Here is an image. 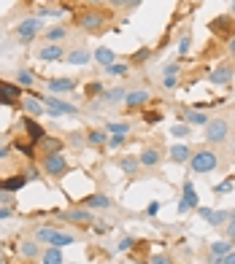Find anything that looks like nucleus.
Returning <instances> with one entry per match:
<instances>
[{
  "instance_id": "nucleus-1",
  "label": "nucleus",
  "mask_w": 235,
  "mask_h": 264,
  "mask_svg": "<svg viewBox=\"0 0 235 264\" xmlns=\"http://www.w3.org/2000/svg\"><path fill=\"white\" fill-rule=\"evenodd\" d=\"M186 165H190L192 175H206V173H214L222 165V157H219L216 149H198V151H192Z\"/></svg>"
},
{
  "instance_id": "nucleus-2",
  "label": "nucleus",
  "mask_w": 235,
  "mask_h": 264,
  "mask_svg": "<svg viewBox=\"0 0 235 264\" xmlns=\"http://www.w3.org/2000/svg\"><path fill=\"white\" fill-rule=\"evenodd\" d=\"M108 22H111V11H103V9H87L76 14V27L84 30V33H100Z\"/></svg>"
},
{
  "instance_id": "nucleus-3",
  "label": "nucleus",
  "mask_w": 235,
  "mask_h": 264,
  "mask_svg": "<svg viewBox=\"0 0 235 264\" xmlns=\"http://www.w3.org/2000/svg\"><path fill=\"white\" fill-rule=\"evenodd\" d=\"M206 141L211 146H224L230 141V121L222 119V116H219V119H211L206 124Z\"/></svg>"
},
{
  "instance_id": "nucleus-4",
  "label": "nucleus",
  "mask_w": 235,
  "mask_h": 264,
  "mask_svg": "<svg viewBox=\"0 0 235 264\" xmlns=\"http://www.w3.org/2000/svg\"><path fill=\"white\" fill-rule=\"evenodd\" d=\"M41 170L46 175H52V178H62L70 170L68 165V159H65V154L57 151V154H43V159H41Z\"/></svg>"
},
{
  "instance_id": "nucleus-5",
  "label": "nucleus",
  "mask_w": 235,
  "mask_h": 264,
  "mask_svg": "<svg viewBox=\"0 0 235 264\" xmlns=\"http://www.w3.org/2000/svg\"><path fill=\"white\" fill-rule=\"evenodd\" d=\"M41 30H43V19L41 17H27V19H22L17 25V38L22 43H30Z\"/></svg>"
},
{
  "instance_id": "nucleus-6",
  "label": "nucleus",
  "mask_w": 235,
  "mask_h": 264,
  "mask_svg": "<svg viewBox=\"0 0 235 264\" xmlns=\"http://www.w3.org/2000/svg\"><path fill=\"white\" fill-rule=\"evenodd\" d=\"M65 224H81V227H89L92 221H95V216H92V211L89 208H68V211H62V213H57Z\"/></svg>"
},
{
  "instance_id": "nucleus-7",
  "label": "nucleus",
  "mask_w": 235,
  "mask_h": 264,
  "mask_svg": "<svg viewBox=\"0 0 235 264\" xmlns=\"http://www.w3.org/2000/svg\"><path fill=\"white\" fill-rule=\"evenodd\" d=\"M232 76H235V68L230 65V62H219L216 68H211L208 81L214 84V87H227V84L232 81Z\"/></svg>"
},
{
  "instance_id": "nucleus-8",
  "label": "nucleus",
  "mask_w": 235,
  "mask_h": 264,
  "mask_svg": "<svg viewBox=\"0 0 235 264\" xmlns=\"http://www.w3.org/2000/svg\"><path fill=\"white\" fill-rule=\"evenodd\" d=\"M198 208V191H195L192 178H186L181 186V200H178V213H190Z\"/></svg>"
},
{
  "instance_id": "nucleus-9",
  "label": "nucleus",
  "mask_w": 235,
  "mask_h": 264,
  "mask_svg": "<svg viewBox=\"0 0 235 264\" xmlns=\"http://www.w3.org/2000/svg\"><path fill=\"white\" fill-rule=\"evenodd\" d=\"M19 127L25 129L27 141L33 143V146H38V143H41L43 138H46V129H43V127H41V124H38L35 119H33V116H22V119H19Z\"/></svg>"
},
{
  "instance_id": "nucleus-10",
  "label": "nucleus",
  "mask_w": 235,
  "mask_h": 264,
  "mask_svg": "<svg viewBox=\"0 0 235 264\" xmlns=\"http://www.w3.org/2000/svg\"><path fill=\"white\" fill-rule=\"evenodd\" d=\"M19 100H22V87L19 84L0 79V105H17Z\"/></svg>"
},
{
  "instance_id": "nucleus-11",
  "label": "nucleus",
  "mask_w": 235,
  "mask_h": 264,
  "mask_svg": "<svg viewBox=\"0 0 235 264\" xmlns=\"http://www.w3.org/2000/svg\"><path fill=\"white\" fill-rule=\"evenodd\" d=\"M65 62L68 65H78V68H87L92 62V51L87 46H73L70 51H65Z\"/></svg>"
},
{
  "instance_id": "nucleus-12",
  "label": "nucleus",
  "mask_w": 235,
  "mask_h": 264,
  "mask_svg": "<svg viewBox=\"0 0 235 264\" xmlns=\"http://www.w3.org/2000/svg\"><path fill=\"white\" fill-rule=\"evenodd\" d=\"M116 203L106 194H89V197L81 200V208H89V211H111Z\"/></svg>"
},
{
  "instance_id": "nucleus-13",
  "label": "nucleus",
  "mask_w": 235,
  "mask_h": 264,
  "mask_svg": "<svg viewBox=\"0 0 235 264\" xmlns=\"http://www.w3.org/2000/svg\"><path fill=\"white\" fill-rule=\"evenodd\" d=\"M149 100H152V92H149V89H127V95H124V105H127L130 111H135V108H144Z\"/></svg>"
},
{
  "instance_id": "nucleus-14",
  "label": "nucleus",
  "mask_w": 235,
  "mask_h": 264,
  "mask_svg": "<svg viewBox=\"0 0 235 264\" xmlns=\"http://www.w3.org/2000/svg\"><path fill=\"white\" fill-rule=\"evenodd\" d=\"M46 89L52 92V95H68V92L76 89V79H65V76H57V79H49L46 81Z\"/></svg>"
},
{
  "instance_id": "nucleus-15",
  "label": "nucleus",
  "mask_w": 235,
  "mask_h": 264,
  "mask_svg": "<svg viewBox=\"0 0 235 264\" xmlns=\"http://www.w3.org/2000/svg\"><path fill=\"white\" fill-rule=\"evenodd\" d=\"M38 59H43V62L65 59V46H62V43H46V46L38 49Z\"/></svg>"
},
{
  "instance_id": "nucleus-16",
  "label": "nucleus",
  "mask_w": 235,
  "mask_h": 264,
  "mask_svg": "<svg viewBox=\"0 0 235 264\" xmlns=\"http://www.w3.org/2000/svg\"><path fill=\"white\" fill-rule=\"evenodd\" d=\"M138 162H140V167L154 170V167H160V165H162V151L157 149V146H149V149H144V151H140Z\"/></svg>"
},
{
  "instance_id": "nucleus-17",
  "label": "nucleus",
  "mask_w": 235,
  "mask_h": 264,
  "mask_svg": "<svg viewBox=\"0 0 235 264\" xmlns=\"http://www.w3.org/2000/svg\"><path fill=\"white\" fill-rule=\"evenodd\" d=\"M22 111H25V116H33V119H38V116L46 113V108H43V103L38 97L27 95V97H22Z\"/></svg>"
},
{
  "instance_id": "nucleus-18",
  "label": "nucleus",
  "mask_w": 235,
  "mask_h": 264,
  "mask_svg": "<svg viewBox=\"0 0 235 264\" xmlns=\"http://www.w3.org/2000/svg\"><path fill=\"white\" fill-rule=\"evenodd\" d=\"M198 213L211 224V227H224L227 216H230V211H211V208H198Z\"/></svg>"
},
{
  "instance_id": "nucleus-19",
  "label": "nucleus",
  "mask_w": 235,
  "mask_h": 264,
  "mask_svg": "<svg viewBox=\"0 0 235 264\" xmlns=\"http://www.w3.org/2000/svg\"><path fill=\"white\" fill-rule=\"evenodd\" d=\"M38 264H65V259H62V248L46 245L41 251V256H38Z\"/></svg>"
},
{
  "instance_id": "nucleus-20",
  "label": "nucleus",
  "mask_w": 235,
  "mask_h": 264,
  "mask_svg": "<svg viewBox=\"0 0 235 264\" xmlns=\"http://www.w3.org/2000/svg\"><path fill=\"white\" fill-rule=\"evenodd\" d=\"M92 59H95L98 65L106 71L108 65H114V62H116V54H114L111 49H108V46H98V49L92 51Z\"/></svg>"
},
{
  "instance_id": "nucleus-21",
  "label": "nucleus",
  "mask_w": 235,
  "mask_h": 264,
  "mask_svg": "<svg viewBox=\"0 0 235 264\" xmlns=\"http://www.w3.org/2000/svg\"><path fill=\"white\" fill-rule=\"evenodd\" d=\"M168 157L176 162V165H186L192 157V149L190 146H184V143H176V146H170V151H168Z\"/></svg>"
},
{
  "instance_id": "nucleus-22",
  "label": "nucleus",
  "mask_w": 235,
  "mask_h": 264,
  "mask_svg": "<svg viewBox=\"0 0 235 264\" xmlns=\"http://www.w3.org/2000/svg\"><path fill=\"white\" fill-rule=\"evenodd\" d=\"M76 235L73 232H62V229H54L52 232V240H49V245H54V248H65V245H73L76 243Z\"/></svg>"
},
{
  "instance_id": "nucleus-23",
  "label": "nucleus",
  "mask_w": 235,
  "mask_h": 264,
  "mask_svg": "<svg viewBox=\"0 0 235 264\" xmlns=\"http://www.w3.org/2000/svg\"><path fill=\"white\" fill-rule=\"evenodd\" d=\"M181 119H184V124H190V127H206V124L211 121L206 113L195 111V108H190V111H184V113H181Z\"/></svg>"
},
{
  "instance_id": "nucleus-24",
  "label": "nucleus",
  "mask_w": 235,
  "mask_h": 264,
  "mask_svg": "<svg viewBox=\"0 0 235 264\" xmlns=\"http://www.w3.org/2000/svg\"><path fill=\"white\" fill-rule=\"evenodd\" d=\"M65 38H68V27L65 25H57V27L43 30V41L46 43H62Z\"/></svg>"
},
{
  "instance_id": "nucleus-25",
  "label": "nucleus",
  "mask_w": 235,
  "mask_h": 264,
  "mask_svg": "<svg viewBox=\"0 0 235 264\" xmlns=\"http://www.w3.org/2000/svg\"><path fill=\"white\" fill-rule=\"evenodd\" d=\"M124 95H127V89H124V87H114V89H103L100 100L108 103V105H116V103H124Z\"/></svg>"
},
{
  "instance_id": "nucleus-26",
  "label": "nucleus",
  "mask_w": 235,
  "mask_h": 264,
  "mask_svg": "<svg viewBox=\"0 0 235 264\" xmlns=\"http://www.w3.org/2000/svg\"><path fill=\"white\" fill-rule=\"evenodd\" d=\"M35 81L38 79H35V73L30 71V68H19V71H17V81H14V84H19L22 89H33Z\"/></svg>"
},
{
  "instance_id": "nucleus-27",
  "label": "nucleus",
  "mask_w": 235,
  "mask_h": 264,
  "mask_svg": "<svg viewBox=\"0 0 235 264\" xmlns=\"http://www.w3.org/2000/svg\"><path fill=\"white\" fill-rule=\"evenodd\" d=\"M27 183V175L25 173H19V175H9V178H3V189L6 191H19L22 189V186H25Z\"/></svg>"
},
{
  "instance_id": "nucleus-28",
  "label": "nucleus",
  "mask_w": 235,
  "mask_h": 264,
  "mask_svg": "<svg viewBox=\"0 0 235 264\" xmlns=\"http://www.w3.org/2000/svg\"><path fill=\"white\" fill-rule=\"evenodd\" d=\"M38 151L41 154H57V151H62V141L60 138H49L46 135L41 143H38Z\"/></svg>"
},
{
  "instance_id": "nucleus-29",
  "label": "nucleus",
  "mask_w": 235,
  "mask_h": 264,
  "mask_svg": "<svg viewBox=\"0 0 235 264\" xmlns=\"http://www.w3.org/2000/svg\"><path fill=\"white\" fill-rule=\"evenodd\" d=\"M84 141H87L89 146H106L108 132L106 129H87V132H84Z\"/></svg>"
},
{
  "instance_id": "nucleus-30",
  "label": "nucleus",
  "mask_w": 235,
  "mask_h": 264,
  "mask_svg": "<svg viewBox=\"0 0 235 264\" xmlns=\"http://www.w3.org/2000/svg\"><path fill=\"white\" fill-rule=\"evenodd\" d=\"M19 253L25 256V259H38V256H41V251H38V240H22Z\"/></svg>"
},
{
  "instance_id": "nucleus-31",
  "label": "nucleus",
  "mask_w": 235,
  "mask_h": 264,
  "mask_svg": "<svg viewBox=\"0 0 235 264\" xmlns=\"http://www.w3.org/2000/svg\"><path fill=\"white\" fill-rule=\"evenodd\" d=\"M230 17H216V19H211V33H216V35H222V33H227V30H230V27H235V25H230Z\"/></svg>"
},
{
  "instance_id": "nucleus-32",
  "label": "nucleus",
  "mask_w": 235,
  "mask_h": 264,
  "mask_svg": "<svg viewBox=\"0 0 235 264\" xmlns=\"http://www.w3.org/2000/svg\"><path fill=\"white\" fill-rule=\"evenodd\" d=\"M138 167H140L138 157H122L119 159V170H122V173H127V175H135Z\"/></svg>"
},
{
  "instance_id": "nucleus-33",
  "label": "nucleus",
  "mask_w": 235,
  "mask_h": 264,
  "mask_svg": "<svg viewBox=\"0 0 235 264\" xmlns=\"http://www.w3.org/2000/svg\"><path fill=\"white\" fill-rule=\"evenodd\" d=\"M106 132H108V135H130V124L127 121H108L106 124Z\"/></svg>"
},
{
  "instance_id": "nucleus-34",
  "label": "nucleus",
  "mask_w": 235,
  "mask_h": 264,
  "mask_svg": "<svg viewBox=\"0 0 235 264\" xmlns=\"http://www.w3.org/2000/svg\"><path fill=\"white\" fill-rule=\"evenodd\" d=\"M108 76H114V79H119V76H127L130 73V62H114V65L106 68Z\"/></svg>"
},
{
  "instance_id": "nucleus-35",
  "label": "nucleus",
  "mask_w": 235,
  "mask_h": 264,
  "mask_svg": "<svg viewBox=\"0 0 235 264\" xmlns=\"http://www.w3.org/2000/svg\"><path fill=\"white\" fill-rule=\"evenodd\" d=\"M57 229V227H49V224H46V227H35V232H33V240H38V243H46L49 245V240H52V232Z\"/></svg>"
},
{
  "instance_id": "nucleus-36",
  "label": "nucleus",
  "mask_w": 235,
  "mask_h": 264,
  "mask_svg": "<svg viewBox=\"0 0 235 264\" xmlns=\"http://www.w3.org/2000/svg\"><path fill=\"white\" fill-rule=\"evenodd\" d=\"M138 3H140V0H108V9H114V11H130V9H135Z\"/></svg>"
},
{
  "instance_id": "nucleus-37",
  "label": "nucleus",
  "mask_w": 235,
  "mask_h": 264,
  "mask_svg": "<svg viewBox=\"0 0 235 264\" xmlns=\"http://www.w3.org/2000/svg\"><path fill=\"white\" fill-rule=\"evenodd\" d=\"M208 251H211V253H216V256H224V253H230V251H232V243H230V240H216V243H211Z\"/></svg>"
},
{
  "instance_id": "nucleus-38",
  "label": "nucleus",
  "mask_w": 235,
  "mask_h": 264,
  "mask_svg": "<svg viewBox=\"0 0 235 264\" xmlns=\"http://www.w3.org/2000/svg\"><path fill=\"white\" fill-rule=\"evenodd\" d=\"M149 57H152V46H144V49H138V51L130 57V65H144Z\"/></svg>"
},
{
  "instance_id": "nucleus-39",
  "label": "nucleus",
  "mask_w": 235,
  "mask_h": 264,
  "mask_svg": "<svg viewBox=\"0 0 235 264\" xmlns=\"http://www.w3.org/2000/svg\"><path fill=\"white\" fill-rule=\"evenodd\" d=\"M103 84H100V81H89L87 84V89H84V95H87V100H92V97H100V95H103Z\"/></svg>"
},
{
  "instance_id": "nucleus-40",
  "label": "nucleus",
  "mask_w": 235,
  "mask_h": 264,
  "mask_svg": "<svg viewBox=\"0 0 235 264\" xmlns=\"http://www.w3.org/2000/svg\"><path fill=\"white\" fill-rule=\"evenodd\" d=\"M170 135H173V138H190L192 135V127H190V124H173V127H170Z\"/></svg>"
},
{
  "instance_id": "nucleus-41",
  "label": "nucleus",
  "mask_w": 235,
  "mask_h": 264,
  "mask_svg": "<svg viewBox=\"0 0 235 264\" xmlns=\"http://www.w3.org/2000/svg\"><path fill=\"white\" fill-rule=\"evenodd\" d=\"M190 49H192V35H190V33H184V35H181V41H178V54L184 57V54H190Z\"/></svg>"
},
{
  "instance_id": "nucleus-42",
  "label": "nucleus",
  "mask_w": 235,
  "mask_h": 264,
  "mask_svg": "<svg viewBox=\"0 0 235 264\" xmlns=\"http://www.w3.org/2000/svg\"><path fill=\"white\" fill-rule=\"evenodd\" d=\"M124 141H127V135H108V149H122Z\"/></svg>"
},
{
  "instance_id": "nucleus-43",
  "label": "nucleus",
  "mask_w": 235,
  "mask_h": 264,
  "mask_svg": "<svg viewBox=\"0 0 235 264\" xmlns=\"http://www.w3.org/2000/svg\"><path fill=\"white\" fill-rule=\"evenodd\" d=\"M227 191H232V175L227 178V181H222V183L214 186V194H227Z\"/></svg>"
},
{
  "instance_id": "nucleus-44",
  "label": "nucleus",
  "mask_w": 235,
  "mask_h": 264,
  "mask_svg": "<svg viewBox=\"0 0 235 264\" xmlns=\"http://www.w3.org/2000/svg\"><path fill=\"white\" fill-rule=\"evenodd\" d=\"M162 87L168 92H176L178 89V76H165V79H162Z\"/></svg>"
},
{
  "instance_id": "nucleus-45",
  "label": "nucleus",
  "mask_w": 235,
  "mask_h": 264,
  "mask_svg": "<svg viewBox=\"0 0 235 264\" xmlns=\"http://www.w3.org/2000/svg\"><path fill=\"white\" fill-rule=\"evenodd\" d=\"M144 121L146 124H160L162 121V113L160 111H154V113L152 111H144Z\"/></svg>"
},
{
  "instance_id": "nucleus-46",
  "label": "nucleus",
  "mask_w": 235,
  "mask_h": 264,
  "mask_svg": "<svg viewBox=\"0 0 235 264\" xmlns=\"http://www.w3.org/2000/svg\"><path fill=\"white\" fill-rule=\"evenodd\" d=\"M149 264H173V259H170L168 253H154L152 259H149Z\"/></svg>"
},
{
  "instance_id": "nucleus-47",
  "label": "nucleus",
  "mask_w": 235,
  "mask_h": 264,
  "mask_svg": "<svg viewBox=\"0 0 235 264\" xmlns=\"http://www.w3.org/2000/svg\"><path fill=\"white\" fill-rule=\"evenodd\" d=\"M224 232H227V235H235V208H232V211H230V216H227V224H224Z\"/></svg>"
},
{
  "instance_id": "nucleus-48",
  "label": "nucleus",
  "mask_w": 235,
  "mask_h": 264,
  "mask_svg": "<svg viewBox=\"0 0 235 264\" xmlns=\"http://www.w3.org/2000/svg\"><path fill=\"white\" fill-rule=\"evenodd\" d=\"M178 71H181V65H178V62H168V65L162 68V76H178Z\"/></svg>"
},
{
  "instance_id": "nucleus-49",
  "label": "nucleus",
  "mask_w": 235,
  "mask_h": 264,
  "mask_svg": "<svg viewBox=\"0 0 235 264\" xmlns=\"http://www.w3.org/2000/svg\"><path fill=\"white\" fill-rule=\"evenodd\" d=\"M3 205H14V194L6 191V189H0V208H3Z\"/></svg>"
},
{
  "instance_id": "nucleus-50",
  "label": "nucleus",
  "mask_w": 235,
  "mask_h": 264,
  "mask_svg": "<svg viewBox=\"0 0 235 264\" xmlns=\"http://www.w3.org/2000/svg\"><path fill=\"white\" fill-rule=\"evenodd\" d=\"M25 175H27V181H38V178H41V170H38L35 165H30V167L25 170Z\"/></svg>"
},
{
  "instance_id": "nucleus-51",
  "label": "nucleus",
  "mask_w": 235,
  "mask_h": 264,
  "mask_svg": "<svg viewBox=\"0 0 235 264\" xmlns=\"http://www.w3.org/2000/svg\"><path fill=\"white\" fill-rule=\"evenodd\" d=\"M132 243H135V240H132L130 235H124V237L119 240V245H116V248H119V251H127V248H132Z\"/></svg>"
},
{
  "instance_id": "nucleus-52",
  "label": "nucleus",
  "mask_w": 235,
  "mask_h": 264,
  "mask_svg": "<svg viewBox=\"0 0 235 264\" xmlns=\"http://www.w3.org/2000/svg\"><path fill=\"white\" fill-rule=\"evenodd\" d=\"M11 216H14V208H11V205H3V208H0V221H3V219H11Z\"/></svg>"
},
{
  "instance_id": "nucleus-53",
  "label": "nucleus",
  "mask_w": 235,
  "mask_h": 264,
  "mask_svg": "<svg viewBox=\"0 0 235 264\" xmlns=\"http://www.w3.org/2000/svg\"><path fill=\"white\" fill-rule=\"evenodd\" d=\"M160 213V203H149V208H146V216H157Z\"/></svg>"
},
{
  "instance_id": "nucleus-54",
  "label": "nucleus",
  "mask_w": 235,
  "mask_h": 264,
  "mask_svg": "<svg viewBox=\"0 0 235 264\" xmlns=\"http://www.w3.org/2000/svg\"><path fill=\"white\" fill-rule=\"evenodd\" d=\"M206 264H222V256H216V253H211V251H208V256H206Z\"/></svg>"
},
{
  "instance_id": "nucleus-55",
  "label": "nucleus",
  "mask_w": 235,
  "mask_h": 264,
  "mask_svg": "<svg viewBox=\"0 0 235 264\" xmlns=\"http://www.w3.org/2000/svg\"><path fill=\"white\" fill-rule=\"evenodd\" d=\"M222 264H235V248H232L230 253H224V256H222Z\"/></svg>"
},
{
  "instance_id": "nucleus-56",
  "label": "nucleus",
  "mask_w": 235,
  "mask_h": 264,
  "mask_svg": "<svg viewBox=\"0 0 235 264\" xmlns=\"http://www.w3.org/2000/svg\"><path fill=\"white\" fill-rule=\"evenodd\" d=\"M95 224V232H108V224L106 221H92Z\"/></svg>"
},
{
  "instance_id": "nucleus-57",
  "label": "nucleus",
  "mask_w": 235,
  "mask_h": 264,
  "mask_svg": "<svg viewBox=\"0 0 235 264\" xmlns=\"http://www.w3.org/2000/svg\"><path fill=\"white\" fill-rule=\"evenodd\" d=\"M227 49H230V54L235 57V35H230V38H227Z\"/></svg>"
},
{
  "instance_id": "nucleus-58",
  "label": "nucleus",
  "mask_w": 235,
  "mask_h": 264,
  "mask_svg": "<svg viewBox=\"0 0 235 264\" xmlns=\"http://www.w3.org/2000/svg\"><path fill=\"white\" fill-rule=\"evenodd\" d=\"M9 154H11L9 146H0V159H9Z\"/></svg>"
},
{
  "instance_id": "nucleus-59",
  "label": "nucleus",
  "mask_w": 235,
  "mask_h": 264,
  "mask_svg": "<svg viewBox=\"0 0 235 264\" xmlns=\"http://www.w3.org/2000/svg\"><path fill=\"white\" fill-rule=\"evenodd\" d=\"M70 143L78 146V143H87V141H84V135H70Z\"/></svg>"
},
{
  "instance_id": "nucleus-60",
  "label": "nucleus",
  "mask_w": 235,
  "mask_h": 264,
  "mask_svg": "<svg viewBox=\"0 0 235 264\" xmlns=\"http://www.w3.org/2000/svg\"><path fill=\"white\" fill-rule=\"evenodd\" d=\"M230 11L235 14V0H230Z\"/></svg>"
},
{
  "instance_id": "nucleus-61",
  "label": "nucleus",
  "mask_w": 235,
  "mask_h": 264,
  "mask_svg": "<svg viewBox=\"0 0 235 264\" xmlns=\"http://www.w3.org/2000/svg\"><path fill=\"white\" fill-rule=\"evenodd\" d=\"M230 243H232V245H235V235H232V237H230Z\"/></svg>"
},
{
  "instance_id": "nucleus-62",
  "label": "nucleus",
  "mask_w": 235,
  "mask_h": 264,
  "mask_svg": "<svg viewBox=\"0 0 235 264\" xmlns=\"http://www.w3.org/2000/svg\"><path fill=\"white\" fill-rule=\"evenodd\" d=\"M0 189H3V178H0Z\"/></svg>"
},
{
  "instance_id": "nucleus-63",
  "label": "nucleus",
  "mask_w": 235,
  "mask_h": 264,
  "mask_svg": "<svg viewBox=\"0 0 235 264\" xmlns=\"http://www.w3.org/2000/svg\"><path fill=\"white\" fill-rule=\"evenodd\" d=\"M89 3H100V0H89Z\"/></svg>"
},
{
  "instance_id": "nucleus-64",
  "label": "nucleus",
  "mask_w": 235,
  "mask_h": 264,
  "mask_svg": "<svg viewBox=\"0 0 235 264\" xmlns=\"http://www.w3.org/2000/svg\"><path fill=\"white\" fill-rule=\"evenodd\" d=\"M0 264H3V261H0Z\"/></svg>"
}]
</instances>
